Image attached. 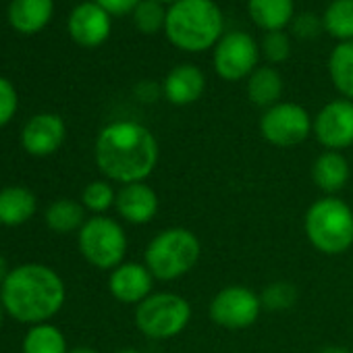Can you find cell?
Wrapping results in <instances>:
<instances>
[{"instance_id": "9", "label": "cell", "mask_w": 353, "mask_h": 353, "mask_svg": "<svg viewBox=\"0 0 353 353\" xmlns=\"http://www.w3.org/2000/svg\"><path fill=\"white\" fill-rule=\"evenodd\" d=\"M262 310L264 307L260 295L243 285L223 287L208 305L210 320L229 330L252 326L260 318Z\"/></svg>"}, {"instance_id": "8", "label": "cell", "mask_w": 353, "mask_h": 353, "mask_svg": "<svg viewBox=\"0 0 353 353\" xmlns=\"http://www.w3.org/2000/svg\"><path fill=\"white\" fill-rule=\"evenodd\" d=\"M314 131L307 110L295 102H279L264 110L260 119L262 137L276 148H293L303 143Z\"/></svg>"}, {"instance_id": "2", "label": "cell", "mask_w": 353, "mask_h": 353, "mask_svg": "<svg viewBox=\"0 0 353 353\" xmlns=\"http://www.w3.org/2000/svg\"><path fill=\"white\" fill-rule=\"evenodd\" d=\"M0 301L17 322L44 324L63 307L65 283L44 264H23L3 281Z\"/></svg>"}, {"instance_id": "34", "label": "cell", "mask_w": 353, "mask_h": 353, "mask_svg": "<svg viewBox=\"0 0 353 353\" xmlns=\"http://www.w3.org/2000/svg\"><path fill=\"white\" fill-rule=\"evenodd\" d=\"M7 264H5V258L3 256H0V281H5L7 279Z\"/></svg>"}, {"instance_id": "27", "label": "cell", "mask_w": 353, "mask_h": 353, "mask_svg": "<svg viewBox=\"0 0 353 353\" xmlns=\"http://www.w3.org/2000/svg\"><path fill=\"white\" fill-rule=\"evenodd\" d=\"M262 299V307L264 310H272V312H283L295 305L297 301V289L293 283L287 281H276L270 283L268 287H264V291L260 293Z\"/></svg>"}, {"instance_id": "30", "label": "cell", "mask_w": 353, "mask_h": 353, "mask_svg": "<svg viewBox=\"0 0 353 353\" xmlns=\"http://www.w3.org/2000/svg\"><path fill=\"white\" fill-rule=\"evenodd\" d=\"M17 110V92L13 83L5 77H0V127L7 125Z\"/></svg>"}, {"instance_id": "19", "label": "cell", "mask_w": 353, "mask_h": 353, "mask_svg": "<svg viewBox=\"0 0 353 353\" xmlns=\"http://www.w3.org/2000/svg\"><path fill=\"white\" fill-rule=\"evenodd\" d=\"M293 0H248L252 21L266 32H283L293 21Z\"/></svg>"}, {"instance_id": "31", "label": "cell", "mask_w": 353, "mask_h": 353, "mask_svg": "<svg viewBox=\"0 0 353 353\" xmlns=\"http://www.w3.org/2000/svg\"><path fill=\"white\" fill-rule=\"evenodd\" d=\"M291 30H293V36L299 38V40H312L320 34L322 28V21L312 15V13H301L297 17H293L291 21Z\"/></svg>"}, {"instance_id": "24", "label": "cell", "mask_w": 353, "mask_h": 353, "mask_svg": "<svg viewBox=\"0 0 353 353\" xmlns=\"http://www.w3.org/2000/svg\"><path fill=\"white\" fill-rule=\"evenodd\" d=\"M322 28L341 42H353V0H332L324 11Z\"/></svg>"}, {"instance_id": "35", "label": "cell", "mask_w": 353, "mask_h": 353, "mask_svg": "<svg viewBox=\"0 0 353 353\" xmlns=\"http://www.w3.org/2000/svg\"><path fill=\"white\" fill-rule=\"evenodd\" d=\"M69 353H98V351L92 349V347H75V349H71Z\"/></svg>"}, {"instance_id": "14", "label": "cell", "mask_w": 353, "mask_h": 353, "mask_svg": "<svg viewBox=\"0 0 353 353\" xmlns=\"http://www.w3.org/2000/svg\"><path fill=\"white\" fill-rule=\"evenodd\" d=\"M67 129L59 114H36L28 121L21 133V143L32 156H50L65 141Z\"/></svg>"}, {"instance_id": "16", "label": "cell", "mask_w": 353, "mask_h": 353, "mask_svg": "<svg viewBox=\"0 0 353 353\" xmlns=\"http://www.w3.org/2000/svg\"><path fill=\"white\" fill-rule=\"evenodd\" d=\"M206 90V77L196 65L174 67L162 81V96L174 106H188L202 98Z\"/></svg>"}, {"instance_id": "22", "label": "cell", "mask_w": 353, "mask_h": 353, "mask_svg": "<svg viewBox=\"0 0 353 353\" xmlns=\"http://www.w3.org/2000/svg\"><path fill=\"white\" fill-rule=\"evenodd\" d=\"M328 73L334 88L353 102V42H341L332 48Z\"/></svg>"}, {"instance_id": "36", "label": "cell", "mask_w": 353, "mask_h": 353, "mask_svg": "<svg viewBox=\"0 0 353 353\" xmlns=\"http://www.w3.org/2000/svg\"><path fill=\"white\" fill-rule=\"evenodd\" d=\"M156 3H162V5H174V3H179V0H156Z\"/></svg>"}, {"instance_id": "28", "label": "cell", "mask_w": 353, "mask_h": 353, "mask_svg": "<svg viewBox=\"0 0 353 353\" xmlns=\"http://www.w3.org/2000/svg\"><path fill=\"white\" fill-rule=\"evenodd\" d=\"M81 202H83V208L96 212L98 216L102 212H106L110 206H114L117 202V192L112 190V185L108 181H92L83 194H81Z\"/></svg>"}, {"instance_id": "15", "label": "cell", "mask_w": 353, "mask_h": 353, "mask_svg": "<svg viewBox=\"0 0 353 353\" xmlns=\"http://www.w3.org/2000/svg\"><path fill=\"white\" fill-rule=\"evenodd\" d=\"M117 212L131 225H145L158 212V194L145 183H129L117 192Z\"/></svg>"}, {"instance_id": "18", "label": "cell", "mask_w": 353, "mask_h": 353, "mask_svg": "<svg viewBox=\"0 0 353 353\" xmlns=\"http://www.w3.org/2000/svg\"><path fill=\"white\" fill-rule=\"evenodd\" d=\"M52 0H11L9 21L19 34H38L52 17Z\"/></svg>"}, {"instance_id": "33", "label": "cell", "mask_w": 353, "mask_h": 353, "mask_svg": "<svg viewBox=\"0 0 353 353\" xmlns=\"http://www.w3.org/2000/svg\"><path fill=\"white\" fill-rule=\"evenodd\" d=\"M318 353H351V351L347 347H341V345H326Z\"/></svg>"}, {"instance_id": "10", "label": "cell", "mask_w": 353, "mask_h": 353, "mask_svg": "<svg viewBox=\"0 0 353 353\" xmlns=\"http://www.w3.org/2000/svg\"><path fill=\"white\" fill-rule=\"evenodd\" d=\"M260 46L245 32H229L214 46V71L225 81H239L256 71Z\"/></svg>"}, {"instance_id": "17", "label": "cell", "mask_w": 353, "mask_h": 353, "mask_svg": "<svg viewBox=\"0 0 353 353\" xmlns=\"http://www.w3.org/2000/svg\"><path fill=\"white\" fill-rule=\"evenodd\" d=\"M349 160L341 152L326 150L312 164V179L316 188L322 190L326 196H334L336 192H341L349 181Z\"/></svg>"}, {"instance_id": "1", "label": "cell", "mask_w": 353, "mask_h": 353, "mask_svg": "<svg viewBox=\"0 0 353 353\" xmlns=\"http://www.w3.org/2000/svg\"><path fill=\"white\" fill-rule=\"evenodd\" d=\"M96 164L110 181L141 183L154 172L160 156L154 133L135 121L106 125L96 139Z\"/></svg>"}, {"instance_id": "20", "label": "cell", "mask_w": 353, "mask_h": 353, "mask_svg": "<svg viewBox=\"0 0 353 353\" xmlns=\"http://www.w3.org/2000/svg\"><path fill=\"white\" fill-rule=\"evenodd\" d=\"M36 214V196L26 188H5L0 192V225L19 227Z\"/></svg>"}, {"instance_id": "13", "label": "cell", "mask_w": 353, "mask_h": 353, "mask_svg": "<svg viewBox=\"0 0 353 353\" xmlns=\"http://www.w3.org/2000/svg\"><path fill=\"white\" fill-rule=\"evenodd\" d=\"M69 34L79 46L96 48L110 36V15L96 3H81L69 17Z\"/></svg>"}, {"instance_id": "38", "label": "cell", "mask_w": 353, "mask_h": 353, "mask_svg": "<svg viewBox=\"0 0 353 353\" xmlns=\"http://www.w3.org/2000/svg\"><path fill=\"white\" fill-rule=\"evenodd\" d=\"M3 307L5 305H3V301H0V324H3Z\"/></svg>"}, {"instance_id": "11", "label": "cell", "mask_w": 353, "mask_h": 353, "mask_svg": "<svg viewBox=\"0 0 353 353\" xmlns=\"http://www.w3.org/2000/svg\"><path fill=\"white\" fill-rule=\"evenodd\" d=\"M316 139L332 152L345 150L353 145V102L332 100L314 119V131Z\"/></svg>"}, {"instance_id": "39", "label": "cell", "mask_w": 353, "mask_h": 353, "mask_svg": "<svg viewBox=\"0 0 353 353\" xmlns=\"http://www.w3.org/2000/svg\"><path fill=\"white\" fill-rule=\"evenodd\" d=\"M351 353H353V351H351Z\"/></svg>"}, {"instance_id": "23", "label": "cell", "mask_w": 353, "mask_h": 353, "mask_svg": "<svg viewBox=\"0 0 353 353\" xmlns=\"http://www.w3.org/2000/svg\"><path fill=\"white\" fill-rule=\"evenodd\" d=\"M46 225L54 233H73L85 225V212L83 204H77L75 200L63 198L48 206L46 210Z\"/></svg>"}, {"instance_id": "37", "label": "cell", "mask_w": 353, "mask_h": 353, "mask_svg": "<svg viewBox=\"0 0 353 353\" xmlns=\"http://www.w3.org/2000/svg\"><path fill=\"white\" fill-rule=\"evenodd\" d=\"M114 353H139V351H135V349H121V351H114Z\"/></svg>"}, {"instance_id": "25", "label": "cell", "mask_w": 353, "mask_h": 353, "mask_svg": "<svg viewBox=\"0 0 353 353\" xmlns=\"http://www.w3.org/2000/svg\"><path fill=\"white\" fill-rule=\"evenodd\" d=\"M23 353H69L63 332L54 324H36L23 339Z\"/></svg>"}, {"instance_id": "5", "label": "cell", "mask_w": 353, "mask_h": 353, "mask_svg": "<svg viewBox=\"0 0 353 353\" xmlns=\"http://www.w3.org/2000/svg\"><path fill=\"white\" fill-rule=\"evenodd\" d=\"M307 241L324 256H341L353 245V210L336 196L316 200L303 219Z\"/></svg>"}, {"instance_id": "7", "label": "cell", "mask_w": 353, "mask_h": 353, "mask_svg": "<svg viewBox=\"0 0 353 353\" xmlns=\"http://www.w3.org/2000/svg\"><path fill=\"white\" fill-rule=\"evenodd\" d=\"M79 252L81 256L100 270H114L123 264L127 254L125 229L108 216L88 219L79 229Z\"/></svg>"}, {"instance_id": "3", "label": "cell", "mask_w": 353, "mask_h": 353, "mask_svg": "<svg viewBox=\"0 0 353 353\" xmlns=\"http://www.w3.org/2000/svg\"><path fill=\"white\" fill-rule=\"evenodd\" d=\"M225 19L214 0H179L168 7L164 34L168 42L185 52H202L219 44Z\"/></svg>"}, {"instance_id": "26", "label": "cell", "mask_w": 353, "mask_h": 353, "mask_svg": "<svg viewBox=\"0 0 353 353\" xmlns=\"http://www.w3.org/2000/svg\"><path fill=\"white\" fill-rule=\"evenodd\" d=\"M133 23L141 34H156L164 30L166 23V9L156 0H141L133 11Z\"/></svg>"}, {"instance_id": "4", "label": "cell", "mask_w": 353, "mask_h": 353, "mask_svg": "<svg viewBox=\"0 0 353 353\" xmlns=\"http://www.w3.org/2000/svg\"><path fill=\"white\" fill-rule=\"evenodd\" d=\"M202 258L198 235L183 227L160 231L145 248L143 264L158 281H176L196 268Z\"/></svg>"}, {"instance_id": "12", "label": "cell", "mask_w": 353, "mask_h": 353, "mask_svg": "<svg viewBox=\"0 0 353 353\" xmlns=\"http://www.w3.org/2000/svg\"><path fill=\"white\" fill-rule=\"evenodd\" d=\"M154 276L145 264L139 262H123L110 272L108 289L112 297L121 303L139 305L145 297L152 295Z\"/></svg>"}, {"instance_id": "6", "label": "cell", "mask_w": 353, "mask_h": 353, "mask_svg": "<svg viewBox=\"0 0 353 353\" xmlns=\"http://www.w3.org/2000/svg\"><path fill=\"white\" fill-rule=\"evenodd\" d=\"M192 320L190 301L172 291H160L135 305V326L152 341H166L181 334Z\"/></svg>"}, {"instance_id": "29", "label": "cell", "mask_w": 353, "mask_h": 353, "mask_svg": "<svg viewBox=\"0 0 353 353\" xmlns=\"http://www.w3.org/2000/svg\"><path fill=\"white\" fill-rule=\"evenodd\" d=\"M260 52L272 65L285 63L291 54V40L285 32H266Z\"/></svg>"}, {"instance_id": "32", "label": "cell", "mask_w": 353, "mask_h": 353, "mask_svg": "<svg viewBox=\"0 0 353 353\" xmlns=\"http://www.w3.org/2000/svg\"><path fill=\"white\" fill-rule=\"evenodd\" d=\"M108 15H127L137 9L141 0H94Z\"/></svg>"}, {"instance_id": "21", "label": "cell", "mask_w": 353, "mask_h": 353, "mask_svg": "<svg viewBox=\"0 0 353 353\" xmlns=\"http://www.w3.org/2000/svg\"><path fill=\"white\" fill-rule=\"evenodd\" d=\"M283 94V77L272 67H260L248 77V98L260 108L279 104Z\"/></svg>"}]
</instances>
